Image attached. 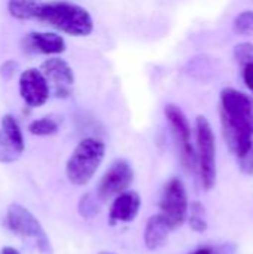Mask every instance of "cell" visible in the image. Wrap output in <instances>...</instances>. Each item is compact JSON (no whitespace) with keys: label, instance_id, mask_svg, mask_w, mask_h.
I'll return each mask as SVG.
<instances>
[{"label":"cell","instance_id":"cell-1","mask_svg":"<svg viewBox=\"0 0 253 254\" xmlns=\"http://www.w3.org/2000/svg\"><path fill=\"white\" fill-rule=\"evenodd\" d=\"M219 118L228 149L242 159L253 144V98L236 88L222 89Z\"/></svg>","mask_w":253,"mask_h":254},{"label":"cell","instance_id":"cell-2","mask_svg":"<svg viewBox=\"0 0 253 254\" xmlns=\"http://www.w3.org/2000/svg\"><path fill=\"white\" fill-rule=\"evenodd\" d=\"M36 21L45 22L61 33L76 37L89 36L94 30V22L89 12L76 3L64 0L48 3L40 1Z\"/></svg>","mask_w":253,"mask_h":254},{"label":"cell","instance_id":"cell-3","mask_svg":"<svg viewBox=\"0 0 253 254\" xmlns=\"http://www.w3.org/2000/svg\"><path fill=\"white\" fill-rule=\"evenodd\" d=\"M106 153L103 141L88 137L78 143L75 150L67 159L66 176L75 186H85L91 182L98 167L101 165Z\"/></svg>","mask_w":253,"mask_h":254},{"label":"cell","instance_id":"cell-4","mask_svg":"<svg viewBox=\"0 0 253 254\" xmlns=\"http://www.w3.org/2000/svg\"><path fill=\"white\" fill-rule=\"evenodd\" d=\"M195 143L200 182L204 190H210L216 183V138L210 122L203 115L195 119Z\"/></svg>","mask_w":253,"mask_h":254},{"label":"cell","instance_id":"cell-5","mask_svg":"<svg viewBox=\"0 0 253 254\" xmlns=\"http://www.w3.org/2000/svg\"><path fill=\"white\" fill-rule=\"evenodd\" d=\"M4 223H6V228L12 234L18 235L24 240L31 241L34 244V247L42 254H52L49 238L46 237L42 225L22 205L10 204L7 207V211H6Z\"/></svg>","mask_w":253,"mask_h":254},{"label":"cell","instance_id":"cell-6","mask_svg":"<svg viewBox=\"0 0 253 254\" xmlns=\"http://www.w3.org/2000/svg\"><path fill=\"white\" fill-rule=\"evenodd\" d=\"M164 115L171 128L180 161L183 167L192 173L197 168V159H195V149L192 143V131L188 118L183 113V110L176 104H167L164 107Z\"/></svg>","mask_w":253,"mask_h":254},{"label":"cell","instance_id":"cell-7","mask_svg":"<svg viewBox=\"0 0 253 254\" xmlns=\"http://www.w3.org/2000/svg\"><path fill=\"white\" fill-rule=\"evenodd\" d=\"M188 207H189L188 195L182 180L177 177L170 179L163 189V195L160 201V208H161L160 214L164 216V219L169 222L171 229H177L186 222Z\"/></svg>","mask_w":253,"mask_h":254},{"label":"cell","instance_id":"cell-8","mask_svg":"<svg viewBox=\"0 0 253 254\" xmlns=\"http://www.w3.org/2000/svg\"><path fill=\"white\" fill-rule=\"evenodd\" d=\"M134 179V171L131 165L125 159H116L107 168L104 176L101 177L95 193L101 199V202H107L113 199L116 195L125 192Z\"/></svg>","mask_w":253,"mask_h":254},{"label":"cell","instance_id":"cell-9","mask_svg":"<svg viewBox=\"0 0 253 254\" xmlns=\"http://www.w3.org/2000/svg\"><path fill=\"white\" fill-rule=\"evenodd\" d=\"M40 71L45 76L49 89L52 88V92L57 98H69L72 95L75 74L67 61L58 57H51L42 63Z\"/></svg>","mask_w":253,"mask_h":254},{"label":"cell","instance_id":"cell-10","mask_svg":"<svg viewBox=\"0 0 253 254\" xmlns=\"http://www.w3.org/2000/svg\"><path fill=\"white\" fill-rule=\"evenodd\" d=\"M18 88H19V95L22 101L31 109L43 106L48 101L49 92H51L45 76L37 68L24 70L19 74Z\"/></svg>","mask_w":253,"mask_h":254},{"label":"cell","instance_id":"cell-11","mask_svg":"<svg viewBox=\"0 0 253 254\" xmlns=\"http://www.w3.org/2000/svg\"><path fill=\"white\" fill-rule=\"evenodd\" d=\"M24 152V137L22 131L12 115H4L1 118L0 127V162L10 164L15 162Z\"/></svg>","mask_w":253,"mask_h":254},{"label":"cell","instance_id":"cell-12","mask_svg":"<svg viewBox=\"0 0 253 254\" xmlns=\"http://www.w3.org/2000/svg\"><path fill=\"white\" fill-rule=\"evenodd\" d=\"M21 46L28 54L58 55L66 51V40L54 31H31L22 37Z\"/></svg>","mask_w":253,"mask_h":254},{"label":"cell","instance_id":"cell-13","mask_svg":"<svg viewBox=\"0 0 253 254\" xmlns=\"http://www.w3.org/2000/svg\"><path fill=\"white\" fill-rule=\"evenodd\" d=\"M140 195L137 192L125 190L119 195H116L112 201L110 211H109V223H130L133 222L140 210Z\"/></svg>","mask_w":253,"mask_h":254},{"label":"cell","instance_id":"cell-14","mask_svg":"<svg viewBox=\"0 0 253 254\" xmlns=\"http://www.w3.org/2000/svg\"><path fill=\"white\" fill-rule=\"evenodd\" d=\"M171 231L173 229L169 225V222L164 219V216H161V214L152 216L148 220L146 228H145V234H143L146 249L154 252V250H158L160 247H163Z\"/></svg>","mask_w":253,"mask_h":254},{"label":"cell","instance_id":"cell-15","mask_svg":"<svg viewBox=\"0 0 253 254\" xmlns=\"http://www.w3.org/2000/svg\"><path fill=\"white\" fill-rule=\"evenodd\" d=\"M7 12L12 18L19 21H30L37 18V12L40 7V1L37 0H9Z\"/></svg>","mask_w":253,"mask_h":254},{"label":"cell","instance_id":"cell-16","mask_svg":"<svg viewBox=\"0 0 253 254\" xmlns=\"http://www.w3.org/2000/svg\"><path fill=\"white\" fill-rule=\"evenodd\" d=\"M101 199L97 196L95 190L94 192H88L85 195H82V198L79 199L78 204V213L82 219L85 220H92L98 216L100 210H101Z\"/></svg>","mask_w":253,"mask_h":254},{"label":"cell","instance_id":"cell-17","mask_svg":"<svg viewBox=\"0 0 253 254\" xmlns=\"http://www.w3.org/2000/svg\"><path fill=\"white\" fill-rule=\"evenodd\" d=\"M186 220L189 223V228L198 234H203L207 231V220H206V208L201 202L194 201L188 207V216Z\"/></svg>","mask_w":253,"mask_h":254},{"label":"cell","instance_id":"cell-18","mask_svg":"<svg viewBox=\"0 0 253 254\" xmlns=\"http://www.w3.org/2000/svg\"><path fill=\"white\" fill-rule=\"evenodd\" d=\"M28 132L37 137H48L58 132V124L52 118H40L28 125Z\"/></svg>","mask_w":253,"mask_h":254},{"label":"cell","instance_id":"cell-19","mask_svg":"<svg viewBox=\"0 0 253 254\" xmlns=\"http://www.w3.org/2000/svg\"><path fill=\"white\" fill-rule=\"evenodd\" d=\"M233 28L239 36L253 37V10L240 12L233 21Z\"/></svg>","mask_w":253,"mask_h":254},{"label":"cell","instance_id":"cell-20","mask_svg":"<svg viewBox=\"0 0 253 254\" xmlns=\"http://www.w3.org/2000/svg\"><path fill=\"white\" fill-rule=\"evenodd\" d=\"M234 58L240 65L253 63V43L252 42H242L234 48Z\"/></svg>","mask_w":253,"mask_h":254},{"label":"cell","instance_id":"cell-21","mask_svg":"<svg viewBox=\"0 0 253 254\" xmlns=\"http://www.w3.org/2000/svg\"><path fill=\"white\" fill-rule=\"evenodd\" d=\"M18 70V64L13 60H7L0 65V76L4 80H10Z\"/></svg>","mask_w":253,"mask_h":254},{"label":"cell","instance_id":"cell-22","mask_svg":"<svg viewBox=\"0 0 253 254\" xmlns=\"http://www.w3.org/2000/svg\"><path fill=\"white\" fill-rule=\"evenodd\" d=\"M239 164H240V170L243 174L253 176V144L251 150L242 159H239Z\"/></svg>","mask_w":253,"mask_h":254},{"label":"cell","instance_id":"cell-23","mask_svg":"<svg viewBox=\"0 0 253 254\" xmlns=\"http://www.w3.org/2000/svg\"><path fill=\"white\" fill-rule=\"evenodd\" d=\"M242 76H243V82L248 86V89L253 94V63L242 65Z\"/></svg>","mask_w":253,"mask_h":254},{"label":"cell","instance_id":"cell-24","mask_svg":"<svg viewBox=\"0 0 253 254\" xmlns=\"http://www.w3.org/2000/svg\"><path fill=\"white\" fill-rule=\"evenodd\" d=\"M189 254H216V249H212V247H201V249H197V250H194L192 253Z\"/></svg>","mask_w":253,"mask_h":254},{"label":"cell","instance_id":"cell-25","mask_svg":"<svg viewBox=\"0 0 253 254\" xmlns=\"http://www.w3.org/2000/svg\"><path fill=\"white\" fill-rule=\"evenodd\" d=\"M0 254H19V252L13 247H3Z\"/></svg>","mask_w":253,"mask_h":254},{"label":"cell","instance_id":"cell-26","mask_svg":"<svg viewBox=\"0 0 253 254\" xmlns=\"http://www.w3.org/2000/svg\"><path fill=\"white\" fill-rule=\"evenodd\" d=\"M98 254H115V253H110V252H101V253Z\"/></svg>","mask_w":253,"mask_h":254}]
</instances>
